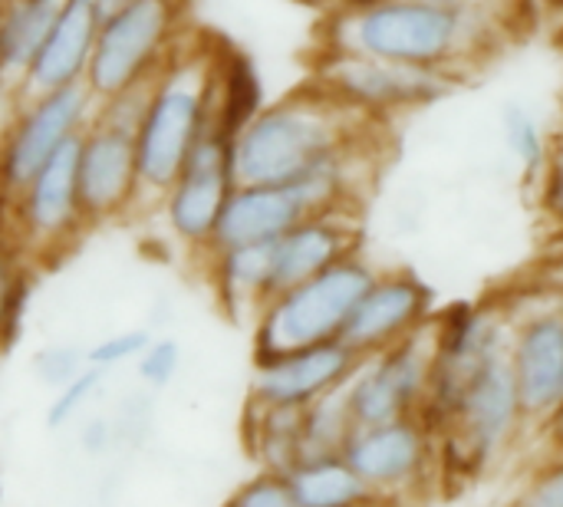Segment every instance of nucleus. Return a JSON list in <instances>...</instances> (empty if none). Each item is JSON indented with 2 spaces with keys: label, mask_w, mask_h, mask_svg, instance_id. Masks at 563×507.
Listing matches in <instances>:
<instances>
[{
  "label": "nucleus",
  "mask_w": 563,
  "mask_h": 507,
  "mask_svg": "<svg viewBox=\"0 0 563 507\" xmlns=\"http://www.w3.org/2000/svg\"><path fill=\"white\" fill-rule=\"evenodd\" d=\"M221 66L224 59L208 43L185 46L181 36L175 40L168 59L152 79L135 129V155H139L135 208L165 198L195 142L221 115Z\"/></svg>",
  "instance_id": "2"
},
{
  "label": "nucleus",
  "mask_w": 563,
  "mask_h": 507,
  "mask_svg": "<svg viewBox=\"0 0 563 507\" xmlns=\"http://www.w3.org/2000/svg\"><path fill=\"white\" fill-rule=\"evenodd\" d=\"M373 277L376 267L356 251L327 271L274 294L254 317V363L287 350L340 340Z\"/></svg>",
  "instance_id": "5"
},
{
  "label": "nucleus",
  "mask_w": 563,
  "mask_h": 507,
  "mask_svg": "<svg viewBox=\"0 0 563 507\" xmlns=\"http://www.w3.org/2000/svg\"><path fill=\"white\" fill-rule=\"evenodd\" d=\"M360 208L313 211L274 241L271 290L280 294L360 251Z\"/></svg>",
  "instance_id": "17"
},
{
  "label": "nucleus",
  "mask_w": 563,
  "mask_h": 507,
  "mask_svg": "<svg viewBox=\"0 0 563 507\" xmlns=\"http://www.w3.org/2000/svg\"><path fill=\"white\" fill-rule=\"evenodd\" d=\"M432 317L435 290L416 271H376L373 284L353 307L340 340L363 360L419 333L432 323Z\"/></svg>",
  "instance_id": "15"
},
{
  "label": "nucleus",
  "mask_w": 563,
  "mask_h": 507,
  "mask_svg": "<svg viewBox=\"0 0 563 507\" xmlns=\"http://www.w3.org/2000/svg\"><path fill=\"white\" fill-rule=\"evenodd\" d=\"M231 129L221 115L205 129V135L188 152L178 178L162 198L165 221L172 234L191 251H211L221 211L228 195L234 191V158H231Z\"/></svg>",
  "instance_id": "12"
},
{
  "label": "nucleus",
  "mask_w": 563,
  "mask_h": 507,
  "mask_svg": "<svg viewBox=\"0 0 563 507\" xmlns=\"http://www.w3.org/2000/svg\"><path fill=\"white\" fill-rule=\"evenodd\" d=\"M343 459L376 502L429 498L449 475L442 439L422 412L379 426H356Z\"/></svg>",
  "instance_id": "8"
},
{
  "label": "nucleus",
  "mask_w": 563,
  "mask_h": 507,
  "mask_svg": "<svg viewBox=\"0 0 563 507\" xmlns=\"http://www.w3.org/2000/svg\"><path fill=\"white\" fill-rule=\"evenodd\" d=\"M379 129V119L360 115L307 82L303 89L261 106L231 135L234 178L241 185L294 181L330 152Z\"/></svg>",
  "instance_id": "3"
},
{
  "label": "nucleus",
  "mask_w": 563,
  "mask_h": 507,
  "mask_svg": "<svg viewBox=\"0 0 563 507\" xmlns=\"http://www.w3.org/2000/svg\"><path fill=\"white\" fill-rule=\"evenodd\" d=\"M429 3H449V7H462V3H475V0H429Z\"/></svg>",
  "instance_id": "37"
},
{
  "label": "nucleus",
  "mask_w": 563,
  "mask_h": 507,
  "mask_svg": "<svg viewBox=\"0 0 563 507\" xmlns=\"http://www.w3.org/2000/svg\"><path fill=\"white\" fill-rule=\"evenodd\" d=\"M508 366L534 429L563 399V297L534 300L525 310H508Z\"/></svg>",
  "instance_id": "14"
},
{
  "label": "nucleus",
  "mask_w": 563,
  "mask_h": 507,
  "mask_svg": "<svg viewBox=\"0 0 563 507\" xmlns=\"http://www.w3.org/2000/svg\"><path fill=\"white\" fill-rule=\"evenodd\" d=\"M310 205L297 191V185H234V191L224 201L211 251L218 247H238V244H257V241H277L284 231H290L297 221H303Z\"/></svg>",
  "instance_id": "19"
},
{
  "label": "nucleus",
  "mask_w": 563,
  "mask_h": 507,
  "mask_svg": "<svg viewBox=\"0 0 563 507\" xmlns=\"http://www.w3.org/2000/svg\"><path fill=\"white\" fill-rule=\"evenodd\" d=\"M96 3V10H99V16L106 20V16H112V13H119L122 7H129L132 0H92Z\"/></svg>",
  "instance_id": "36"
},
{
  "label": "nucleus",
  "mask_w": 563,
  "mask_h": 507,
  "mask_svg": "<svg viewBox=\"0 0 563 507\" xmlns=\"http://www.w3.org/2000/svg\"><path fill=\"white\" fill-rule=\"evenodd\" d=\"M300 432H303V409L261 406L247 399L244 442L261 469H274L287 475L300 462Z\"/></svg>",
  "instance_id": "22"
},
{
  "label": "nucleus",
  "mask_w": 563,
  "mask_h": 507,
  "mask_svg": "<svg viewBox=\"0 0 563 507\" xmlns=\"http://www.w3.org/2000/svg\"><path fill=\"white\" fill-rule=\"evenodd\" d=\"M287 478L297 507H350L376 502L343 455L303 459L287 472Z\"/></svg>",
  "instance_id": "23"
},
{
  "label": "nucleus",
  "mask_w": 563,
  "mask_h": 507,
  "mask_svg": "<svg viewBox=\"0 0 563 507\" xmlns=\"http://www.w3.org/2000/svg\"><path fill=\"white\" fill-rule=\"evenodd\" d=\"M432 379V323L419 333L363 356L343 386L356 426H379L416 416L426 406Z\"/></svg>",
  "instance_id": "13"
},
{
  "label": "nucleus",
  "mask_w": 563,
  "mask_h": 507,
  "mask_svg": "<svg viewBox=\"0 0 563 507\" xmlns=\"http://www.w3.org/2000/svg\"><path fill=\"white\" fill-rule=\"evenodd\" d=\"M0 86H3V73H0Z\"/></svg>",
  "instance_id": "39"
},
{
  "label": "nucleus",
  "mask_w": 563,
  "mask_h": 507,
  "mask_svg": "<svg viewBox=\"0 0 563 507\" xmlns=\"http://www.w3.org/2000/svg\"><path fill=\"white\" fill-rule=\"evenodd\" d=\"M538 185V211L548 221L554 234H563V129L551 135L548 162L541 175L534 178Z\"/></svg>",
  "instance_id": "28"
},
{
  "label": "nucleus",
  "mask_w": 563,
  "mask_h": 507,
  "mask_svg": "<svg viewBox=\"0 0 563 507\" xmlns=\"http://www.w3.org/2000/svg\"><path fill=\"white\" fill-rule=\"evenodd\" d=\"M20 257L23 254L0 234V350H7V343L13 340V330L23 310L26 277H23Z\"/></svg>",
  "instance_id": "26"
},
{
  "label": "nucleus",
  "mask_w": 563,
  "mask_h": 507,
  "mask_svg": "<svg viewBox=\"0 0 563 507\" xmlns=\"http://www.w3.org/2000/svg\"><path fill=\"white\" fill-rule=\"evenodd\" d=\"M231 505L238 507H297L290 478L274 469H261L254 478H247L234 495Z\"/></svg>",
  "instance_id": "31"
},
{
  "label": "nucleus",
  "mask_w": 563,
  "mask_h": 507,
  "mask_svg": "<svg viewBox=\"0 0 563 507\" xmlns=\"http://www.w3.org/2000/svg\"><path fill=\"white\" fill-rule=\"evenodd\" d=\"M86 366H89L86 363V350H79L73 343H53V346H43L33 356V376L46 389H59L63 383H69L73 376H79Z\"/></svg>",
  "instance_id": "30"
},
{
  "label": "nucleus",
  "mask_w": 563,
  "mask_h": 507,
  "mask_svg": "<svg viewBox=\"0 0 563 507\" xmlns=\"http://www.w3.org/2000/svg\"><path fill=\"white\" fill-rule=\"evenodd\" d=\"M360 356L343 340H327L300 350L277 353L271 360L254 363L251 403L261 406H294L307 409L327 393H336L353 376Z\"/></svg>",
  "instance_id": "16"
},
{
  "label": "nucleus",
  "mask_w": 563,
  "mask_h": 507,
  "mask_svg": "<svg viewBox=\"0 0 563 507\" xmlns=\"http://www.w3.org/2000/svg\"><path fill=\"white\" fill-rule=\"evenodd\" d=\"M211 254V280L218 287V297L224 310L234 320H254L261 307L274 297L271 277H274V241L257 244H238V247H218Z\"/></svg>",
  "instance_id": "20"
},
{
  "label": "nucleus",
  "mask_w": 563,
  "mask_h": 507,
  "mask_svg": "<svg viewBox=\"0 0 563 507\" xmlns=\"http://www.w3.org/2000/svg\"><path fill=\"white\" fill-rule=\"evenodd\" d=\"M99 10L92 0H66L53 30L46 33L43 46L36 49L26 73L13 82L20 99L36 92H53L66 86H79L86 79L96 33H99Z\"/></svg>",
  "instance_id": "18"
},
{
  "label": "nucleus",
  "mask_w": 563,
  "mask_h": 507,
  "mask_svg": "<svg viewBox=\"0 0 563 507\" xmlns=\"http://www.w3.org/2000/svg\"><path fill=\"white\" fill-rule=\"evenodd\" d=\"M119 442V426L106 416H92L82 429H79V445L86 455L99 459V455H109Z\"/></svg>",
  "instance_id": "34"
},
{
  "label": "nucleus",
  "mask_w": 563,
  "mask_h": 507,
  "mask_svg": "<svg viewBox=\"0 0 563 507\" xmlns=\"http://www.w3.org/2000/svg\"><path fill=\"white\" fill-rule=\"evenodd\" d=\"M356 432V422L350 416V406L343 399V389L320 396L303 409V432H300V462L303 459H323V455H343L350 436Z\"/></svg>",
  "instance_id": "24"
},
{
  "label": "nucleus",
  "mask_w": 563,
  "mask_h": 507,
  "mask_svg": "<svg viewBox=\"0 0 563 507\" xmlns=\"http://www.w3.org/2000/svg\"><path fill=\"white\" fill-rule=\"evenodd\" d=\"M505 40L488 0L449 7L429 0H373L336 7L323 26L327 49H346L468 76Z\"/></svg>",
  "instance_id": "1"
},
{
  "label": "nucleus",
  "mask_w": 563,
  "mask_h": 507,
  "mask_svg": "<svg viewBox=\"0 0 563 507\" xmlns=\"http://www.w3.org/2000/svg\"><path fill=\"white\" fill-rule=\"evenodd\" d=\"M501 135H505L511 158L521 165L525 178L534 181L541 175V168L548 162V148H551V135L544 132L538 115L518 102H508L501 112Z\"/></svg>",
  "instance_id": "25"
},
{
  "label": "nucleus",
  "mask_w": 563,
  "mask_h": 507,
  "mask_svg": "<svg viewBox=\"0 0 563 507\" xmlns=\"http://www.w3.org/2000/svg\"><path fill=\"white\" fill-rule=\"evenodd\" d=\"M102 383H106V370L86 366L79 376H73L69 383L53 389V399H49V409H46V426L49 429H66L86 409V403L102 389Z\"/></svg>",
  "instance_id": "27"
},
{
  "label": "nucleus",
  "mask_w": 563,
  "mask_h": 507,
  "mask_svg": "<svg viewBox=\"0 0 563 507\" xmlns=\"http://www.w3.org/2000/svg\"><path fill=\"white\" fill-rule=\"evenodd\" d=\"M534 432L548 455H563V399L534 426Z\"/></svg>",
  "instance_id": "35"
},
{
  "label": "nucleus",
  "mask_w": 563,
  "mask_h": 507,
  "mask_svg": "<svg viewBox=\"0 0 563 507\" xmlns=\"http://www.w3.org/2000/svg\"><path fill=\"white\" fill-rule=\"evenodd\" d=\"M442 439L449 475H478L495 469L531 429L508 366V353L472 373L449 406L429 419Z\"/></svg>",
  "instance_id": "4"
},
{
  "label": "nucleus",
  "mask_w": 563,
  "mask_h": 507,
  "mask_svg": "<svg viewBox=\"0 0 563 507\" xmlns=\"http://www.w3.org/2000/svg\"><path fill=\"white\" fill-rule=\"evenodd\" d=\"M79 135L53 152L30 185L16 195L3 221V238L36 261L59 257L89 228L79 201Z\"/></svg>",
  "instance_id": "10"
},
{
  "label": "nucleus",
  "mask_w": 563,
  "mask_h": 507,
  "mask_svg": "<svg viewBox=\"0 0 563 507\" xmlns=\"http://www.w3.org/2000/svg\"><path fill=\"white\" fill-rule=\"evenodd\" d=\"M521 502L541 507H563V455H548L528 478Z\"/></svg>",
  "instance_id": "33"
},
{
  "label": "nucleus",
  "mask_w": 563,
  "mask_h": 507,
  "mask_svg": "<svg viewBox=\"0 0 563 507\" xmlns=\"http://www.w3.org/2000/svg\"><path fill=\"white\" fill-rule=\"evenodd\" d=\"M465 76L452 69L412 66L346 49H320L313 86L343 102L346 109L386 122L396 112L422 109L445 99Z\"/></svg>",
  "instance_id": "7"
},
{
  "label": "nucleus",
  "mask_w": 563,
  "mask_h": 507,
  "mask_svg": "<svg viewBox=\"0 0 563 507\" xmlns=\"http://www.w3.org/2000/svg\"><path fill=\"white\" fill-rule=\"evenodd\" d=\"M162 3H172V7H178V10H181V7H185V3H191V0H162Z\"/></svg>",
  "instance_id": "38"
},
{
  "label": "nucleus",
  "mask_w": 563,
  "mask_h": 507,
  "mask_svg": "<svg viewBox=\"0 0 563 507\" xmlns=\"http://www.w3.org/2000/svg\"><path fill=\"white\" fill-rule=\"evenodd\" d=\"M178 7L162 0H132L106 16L82 79L89 96L102 102L155 76L178 40Z\"/></svg>",
  "instance_id": "9"
},
{
  "label": "nucleus",
  "mask_w": 563,
  "mask_h": 507,
  "mask_svg": "<svg viewBox=\"0 0 563 507\" xmlns=\"http://www.w3.org/2000/svg\"><path fill=\"white\" fill-rule=\"evenodd\" d=\"M152 340L148 330H122V333H112L106 340H99L96 346L86 350V363L89 366H99V370H112V366H122V363H132L145 343Z\"/></svg>",
  "instance_id": "32"
},
{
  "label": "nucleus",
  "mask_w": 563,
  "mask_h": 507,
  "mask_svg": "<svg viewBox=\"0 0 563 507\" xmlns=\"http://www.w3.org/2000/svg\"><path fill=\"white\" fill-rule=\"evenodd\" d=\"M178 370H181V346L175 340H168V337H152L145 343V350L135 356L139 379L148 389H155V393L165 389V386H172L175 376H178Z\"/></svg>",
  "instance_id": "29"
},
{
  "label": "nucleus",
  "mask_w": 563,
  "mask_h": 507,
  "mask_svg": "<svg viewBox=\"0 0 563 507\" xmlns=\"http://www.w3.org/2000/svg\"><path fill=\"white\" fill-rule=\"evenodd\" d=\"M66 0H0V73L16 82L53 30Z\"/></svg>",
  "instance_id": "21"
},
{
  "label": "nucleus",
  "mask_w": 563,
  "mask_h": 507,
  "mask_svg": "<svg viewBox=\"0 0 563 507\" xmlns=\"http://www.w3.org/2000/svg\"><path fill=\"white\" fill-rule=\"evenodd\" d=\"M92 102L96 99L82 82L20 99L10 125L0 135V218L43 168V162L86 129Z\"/></svg>",
  "instance_id": "11"
},
{
  "label": "nucleus",
  "mask_w": 563,
  "mask_h": 507,
  "mask_svg": "<svg viewBox=\"0 0 563 507\" xmlns=\"http://www.w3.org/2000/svg\"><path fill=\"white\" fill-rule=\"evenodd\" d=\"M561 238H563V234H561Z\"/></svg>",
  "instance_id": "40"
},
{
  "label": "nucleus",
  "mask_w": 563,
  "mask_h": 507,
  "mask_svg": "<svg viewBox=\"0 0 563 507\" xmlns=\"http://www.w3.org/2000/svg\"><path fill=\"white\" fill-rule=\"evenodd\" d=\"M145 82L102 99L92 109L86 129L79 132V201L86 224H106L119 214H129L139 201V155H135V129L152 89Z\"/></svg>",
  "instance_id": "6"
}]
</instances>
